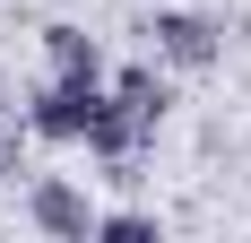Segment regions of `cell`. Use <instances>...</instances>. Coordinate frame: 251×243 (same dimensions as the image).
Listing matches in <instances>:
<instances>
[{
	"instance_id": "6da1fadb",
	"label": "cell",
	"mask_w": 251,
	"mask_h": 243,
	"mask_svg": "<svg viewBox=\"0 0 251 243\" xmlns=\"http://www.w3.org/2000/svg\"><path fill=\"white\" fill-rule=\"evenodd\" d=\"M148 44H156V61H174V70H217V61H226V26L200 18V9H156Z\"/></svg>"
},
{
	"instance_id": "7a4b0ae2",
	"label": "cell",
	"mask_w": 251,
	"mask_h": 243,
	"mask_svg": "<svg viewBox=\"0 0 251 243\" xmlns=\"http://www.w3.org/2000/svg\"><path fill=\"white\" fill-rule=\"evenodd\" d=\"M26 226L52 235V243H87L96 235V200L78 191L70 174H35V182H26Z\"/></svg>"
},
{
	"instance_id": "3957f363",
	"label": "cell",
	"mask_w": 251,
	"mask_h": 243,
	"mask_svg": "<svg viewBox=\"0 0 251 243\" xmlns=\"http://www.w3.org/2000/svg\"><path fill=\"white\" fill-rule=\"evenodd\" d=\"M104 78H44L26 96V130L35 139H87V113H96Z\"/></svg>"
},
{
	"instance_id": "277c9868",
	"label": "cell",
	"mask_w": 251,
	"mask_h": 243,
	"mask_svg": "<svg viewBox=\"0 0 251 243\" xmlns=\"http://www.w3.org/2000/svg\"><path fill=\"white\" fill-rule=\"evenodd\" d=\"M87 148H96L104 165H130V156L148 148V122H139L122 96H113V87H104V96H96V113H87Z\"/></svg>"
},
{
	"instance_id": "5b68a950",
	"label": "cell",
	"mask_w": 251,
	"mask_h": 243,
	"mask_svg": "<svg viewBox=\"0 0 251 243\" xmlns=\"http://www.w3.org/2000/svg\"><path fill=\"white\" fill-rule=\"evenodd\" d=\"M44 61H52V78H104V52H96V35L87 26H44Z\"/></svg>"
},
{
	"instance_id": "8992f818",
	"label": "cell",
	"mask_w": 251,
	"mask_h": 243,
	"mask_svg": "<svg viewBox=\"0 0 251 243\" xmlns=\"http://www.w3.org/2000/svg\"><path fill=\"white\" fill-rule=\"evenodd\" d=\"M104 87H113V96H122V104H130L139 122H148V130L165 122V104H174V87H165L156 70H122V78H104Z\"/></svg>"
},
{
	"instance_id": "52a82bcc",
	"label": "cell",
	"mask_w": 251,
	"mask_h": 243,
	"mask_svg": "<svg viewBox=\"0 0 251 243\" xmlns=\"http://www.w3.org/2000/svg\"><path fill=\"white\" fill-rule=\"evenodd\" d=\"M96 235L104 243H148L156 217H148V209H96Z\"/></svg>"
},
{
	"instance_id": "ba28073f",
	"label": "cell",
	"mask_w": 251,
	"mask_h": 243,
	"mask_svg": "<svg viewBox=\"0 0 251 243\" xmlns=\"http://www.w3.org/2000/svg\"><path fill=\"white\" fill-rule=\"evenodd\" d=\"M0 165H9V139H0Z\"/></svg>"
}]
</instances>
